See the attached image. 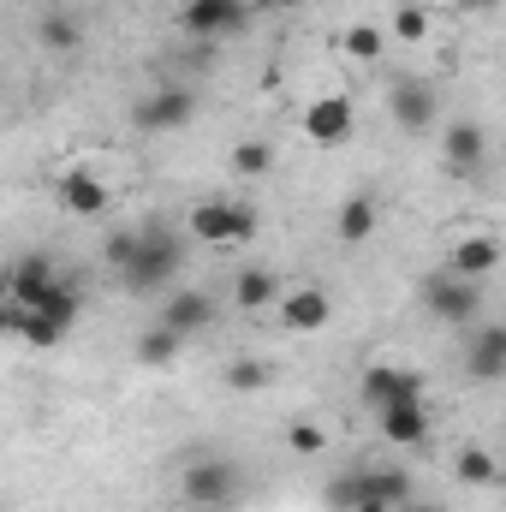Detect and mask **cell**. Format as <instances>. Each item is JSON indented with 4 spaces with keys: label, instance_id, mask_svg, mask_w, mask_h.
<instances>
[{
    "label": "cell",
    "instance_id": "6da1fadb",
    "mask_svg": "<svg viewBox=\"0 0 506 512\" xmlns=\"http://www.w3.org/2000/svg\"><path fill=\"white\" fill-rule=\"evenodd\" d=\"M179 268H185V239L173 227L149 221V227H137V256H131V268L120 280H126L131 292H161V286H173Z\"/></svg>",
    "mask_w": 506,
    "mask_h": 512
},
{
    "label": "cell",
    "instance_id": "7a4b0ae2",
    "mask_svg": "<svg viewBox=\"0 0 506 512\" xmlns=\"http://www.w3.org/2000/svg\"><path fill=\"white\" fill-rule=\"evenodd\" d=\"M191 239L209 245V251H227V245H251L256 239V209L251 203H227V197H209V203H191Z\"/></svg>",
    "mask_w": 506,
    "mask_h": 512
},
{
    "label": "cell",
    "instance_id": "3957f363",
    "mask_svg": "<svg viewBox=\"0 0 506 512\" xmlns=\"http://www.w3.org/2000/svg\"><path fill=\"white\" fill-rule=\"evenodd\" d=\"M423 310L447 328H477V310H483V280H465L453 268H435L423 280Z\"/></svg>",
    "mask_w": 506,
    "mask_h": 512
},
{
    "label": "cell",
    "instance_id": "277c9868",
    "mask_svg": "<svg viewBox=\"0 0 506 512\" xmlns=\"http://www.w3.org/2000/svg\"><path fill=\"white\" fill-rule=\"evenodd\" d=\"M179 489H185L191 507H227V501H239L245 471H239L233 459H215V453H209V459H191V465H185Z\"/></svg>",
    "mask_w": 506,
    "mask_h": 512
},
{
    "label": "cell",
    "instance_id": "5b68a950",
    "mask_svg": "<svg viewBox=\"0 0 506 512\" xmlns=\"http://www.w3.org/2000/svg\"><path fill=\"white\" fill-rule=\"evenodd\" d=\"M387 114H393V126L405 131V137H423L441 120V96H435L429 78H393L387 84Z\"/></svg>",
    "mask_w": 506,
    "mask_h": 512
},
{
    "label": "cell",
    "instance_id": "8992f818",
    "mask_svg": "<svg viewBox=\"0 0 506 512\" xmlns=\"http://www.w3.org/2000/svg\"><path fill=\"white\" fill-rule=\"evenodd\" d=\"M245 24H251L245 0H185V12H179V30L191 42H221V36H239Z\"/></svg>",
    "mask_w": 506,
    "mask_h": 512
},
{
    "label": "cell",
    "instance_id": "52a82bcc",
    "mask_svg": "<svg viewBox=\"0 0 506 512\" xmlns=\"http://www.w3.org/2000/svg\"><path fill=\"white\" fill-rule=\"evenodd\" d=\"M358 399L370 411H393V405H423V376L405 364H370L358 376Z\"/></svg>",
    "mask_w": 506,
    "mask_h": 512
},
{
    "label": "cell",
    "instance_id": "ba28073f",
    "mask_svg": "<svg viewBox=\"0 0 506 512\" xmlns=\"http://www.w3.org/2000/svg\"><path fill=\"white\" fill-rule=\"evenodd\" d=\"M483 161H489V131L477 126V120H453V126L441 131V167H447V179H477Z\"/></svg>",
    "mask_w": 506,
    "mask_h": 512
},
{
    "label": "cell",
    "instance_id": "9c48e42d",
    "mask_svg": "<svg viewBox=\"0 0 506 512\" xmlns=\"http://www.w3.org/2000/svg\"><path fill=\"white\" fill-rule=\"evenodd\" d=\"M131 120H137V131H179L197 120V96L185 84H161L131 108Z\"/></svg>",
    "mask_w": 506,
    "mask_h": 512
},
{
    "label": "cell",
    "instance_id": "30bf717a",
    "mask_svg": "<svg viewBox=\"0 0 506 512\" xmlns=\"http://www.w3.org/2000/svg\"><path fill=\"white\" fill-rule=\"evenodd\" d=\"M54 203H60L66 215H78V221H96V215L114 209V191H108L90 167H72V173L54 179Z\"/></svg>",
    "mask_w": 506,
    "mask_h": 512
},
{
    "label": "cell",
    "instance_id": "8fae6325",
    "mask_svg": "<svg viewBox=\"0 0 506 512\" xmlns=\"http://www.w3.org/2000/svg\"><path fill=\"white\" fill-rule=\"evenodd\" d=\"M334 322V298L322 286H292L280 292V328L286 334H322Z\"/></svg>",
    "mask_w": 506,
    "mask_h": 512
},
{
    "label": "cell",
    "instance_id": "7c38bea8",
    "mask_svg": "<svg viewBox=\"0 0 506 512\" xmlns=\"http://www.w3.org/2000/svg\"><path fill=\"white\" fill-rule=\"evenodd\" d=\"M352 126H358V114H352V102H346V96H316V102L304 108V137H310V143H322V149L346 143Z\"/></svg>",
    "mask_w": 506,
    "mask_h": 512
},
{
    "label": "cell",
    "instance_id": "4fadbf2b",
    "mask_svg": "<svg viewBox=\"0 0 506 512\" xmlns=\"http://www.w3.org/2000/svg\"><path fill=\"white\" fill-rule=\"evenodd\" d=\"M465 376L471 382H501L506 376V322H477L465 346Z\"/></svg>",
    "mask_w": 506,
    "mask_h": 512
},
{
    "label": "cell",
    "instance_id": "5bb4252c",
    "mask_svg": "<svg viewBox=\"0 0 506 512\" xmlns=\"http://www.w3.org/2000/svg\"><path fill=\"white\" fill-rule=\"evenodd\" d=\"M54 280H60V262H54L48 251H30V256L12 262V274H6V298H12V304H36Z\"/></svg>",
    "mask_w": 506,
    "mask_h": 512
},
{
    "label": "cell",
    "instance_id": "9a60e30c",
    "mask_svg": "<svg viewBox=\"0 0 506 512\" xmlns=\"http://www.w3.org/2000/svg\"><path fill=\"white\" fill-rule=\"evenodd\" d=\"M376 233H381V203L370 191H352V197L334 209V239H340V245H370Z\"/></svg>",
    "mask_w": 506,
    "mask_h": 512
},
{
    "label": "cell",
    "instance_id": "2e32d148",
    "mask_svg": "<svg viewBox=\"0 0 506 512\" xmlns=\"http://www.w3.org/2000/svg\"><path fill=\"white\" fill-rule=\"evenodd\" d=\"M155 322H167L173 334H185V340H191V334H203V328L215 322V298H209V292H197V286H191V292H173V298L161 304V316H155Z\"/></svg>",
    "mask_w": 506,
    "mask_h": 512
},
{
    "label": "cell",
    "instance_id": "e0dca14e",
    "mask_svg": "<svg viewBox=\"0 0 506 512\" xmlns=\"http://www.w3.org/2000/svg\"><path fill=\"white\" fill-rule=\"evenodd\" d=\"M376 429L387 447H423L429 441V405H393L376 411Z\"/></svg>",
    "mask_w": 506,
    "mask_h": 512
},
{
    "label": "cell",
    "instance_id": "ac0fdd59",
    "mask_svg": "<svg viewBox=\"0 0 506 512\" xmlns=\"http://www.w3.org/2000/svg\"><path fill=\"white\" fill-rule=\"evenodd\" d=\"M447 268H453V274H465V280H489V274L501 268V239H489V233L459 239L453 256H447Z\"/></svg>",
    "mask_w": 506,
    "mask_h": 512
},
{
    "label": "cell",
    "instance_id": "d6986e66",
    "mask_svg": "<svg viewBox=\"0 0 506 512\" xmlns=\"http://www.w3.org/2000/svg\"><path fill=\"white\" fill-rule=\"evenodd\" d=\"M30 310H36V316H48V322H60V328H72V322L84 316V286L60 274V280H54V286H48V292L30 304Z\"/></svg>",
    "mask_w": 506,
    "mask_h": 512
},
{
    "label": "cell",
    "instance_id": "ffe728a7",
    "mask_svg": "<svg viewBox=\"0 0 506 512\" xmlns=\"http://www.w3.org/2000/svg\"><path fill=\"white\" fill-rule=\"evenodd\" d=\"M381 48H387V30H381L376 18H358V24L340 30V54L352 66H381Z\"/></svg>",
    "mask_w": 506,
    "mask_h": 512
},
{
    "label": "cell",
    "instance_id": "44dd1931",
    "mask_svg": "<svg viewBox=\"0 0 506 512\" xmlns=\"http://www.w3.org/2000/svg\"><path fill=\"white\" fill-rule=\"evenodd\" d=\"M233 304L239 310H268V304H280V280L268 274V268H239L233 274Z\"/></svg>",
    "mask_w": 506,
    "mask_h": 512
},
{
    "label": "cell",
    "instance_id": "7402d4cb",
    "mask_svg": "<svg viewBox=\"0 0 506 512\" xmlns=\"http://www.w3.org/2000/svg\"><path fill=\"white\" fill-rule=\"evenodd\" d=\"M131 352H137V364H149V370H167V364L185 352V334H173L167 322H155V328H143V334H137V346H131Z\"/></svg>",
    "mask_w": 506,
    "mask_h": 512
},
{
    "label": "cell",
    "instance_id": "603a6c76",
    "mask_svg": "<svg viewBox=\"0 0 506 512\" xmlns=\"http://www.w3.org/2000/svg\"><path fill=\"white\" fill-rule=\"evenodd\" d=\"M364 495H370V471H346V477H328L322 507L328 512H358L364 507Z\"/></svg>",
    "mask_w": 506,
    "mask_h": 512
},
{
    "label": "cell",
    "instance_id": "cb8c5ba5",
    "mask_svg": "<svg viewBox=\"0 0 506 512\" xmlns=\"http://www.w3.org/2000/svg\"><path fill=\"white\" fill-rule=\"evenodd\" d=\"M370 495H381L387 507H411V501H417L411 471H399V465H376V471H370Z\"/></svg>",
    "mask_w": 506,
    "mask_h": 512
},
{
    "label": "cell",
    "instance_id": "d4e9b609",
    "mask_svg": "<svg viewBox=\"0 0 506 512\" xmlns=\"http://www.w3.org/2000/svg\"><path fill=\"white\" fill-rule=\"evenodd\" d=\"M36 42H42L48 54H72V48L84 42V30H78V18H66V12H48V18L36 24Z\"/></svg>",
    "mask_w": 506,
    "mask_h": 512
},
{
    "label": "cell",
    "instance_id": "484cf974",
    "mask_svg": "<svg viewBox=\"0 0 506 512\" xmlns=\"http://www.w3.org/2000/svg\"><path fill=\"white\" fill-rule=\"evenodd\" d=\"M233 173H239V179H262V173H274V149H268L262 137L233 143Z\"/></svg>",
    "mask_w": 506,
    "mask_h": 512
},
{
    "label": "cell",
    "instance_id": "4316f807",
    "mask_svg": "<svg viewBox=\"0 0 506 512\" xmlns=\"http://www.w3.org/2000/svg\"><path fill=\"white\" fill-rule=\"evenodd\" d=\"M453 477H459V483H471V489L495 483V459H489V447H459V459H453Z\"/></svg>",
    "mask_w": 506,
    "mask_h": 512
},
{
    "label": "cell",
    "instance_id": "83f0119b",
    "mask_svg": "<svg viewBox=\"0 0 506 512\" xmlns=\"http://www.w3.org/2000/svg\"><path fill=\"white\" fill-rule=\"evenodd\" d=\"M268 382H274V364H262V358H239V364H227V387H233V393H262Z\"/></svg>",
    "mask_w": 506,
    "mask_h": 512
},
{
    "label": "cell",
    "instance_id": "f1b7e54d",
    "mask_svg": "<svg viewBox=\"0 0 506 512\" xmlns=\"http://www.w3.org/2000/svg\"><path fill=\"white\" fill-rule=\"evenodd\" d=\"M387 36H399V42H411V48L429 42V12H423V6H399V12L387 18Z\"/></svg>",
    "mask_w": 506,
    "mask_h": 512
},
{
    "label": "cell",
    "instance_id": "f546056e",
    "mask_svg": "<svg viewBox=\"0 0 506 512\" xmlns=\"http://www.w3.org/2000/svg\"><path fill=\"white\" fill-rule=\"evenodd\" d=\"M286 447H292L298 459H316V453L328 447V435H322V423H286Z\"/></svg>",
    "mask_w": 506,
    "mask_h": 512
},
{
    "label": "cell",
    "instance_id": "4dcf8cb0",
    "mask_svg": "<svg viewBox=\"0 0 506 512\" xmlns=\"http://www.w3.org/2000/svg\"><path fill=\"white\" fill-rule=\"evenodd\" d=\"M131 256H137V227H120V233H108V245H102V262H108L114 274H126Z\"/></svg>",
    "mask_w": 506,
    "mask_h": 512
},
{
    "label": "cell",
    "instance_id": "1f68e13d",
    "mask_svg": "<svg viewBox=\"0 0 506 512\" xmlns=\"http://www.w3.org/2000/svg\"><path fill=\"white\" fill-rule=\"evenodd\" d=\"M358 512H399V507H387L381 495H364V507H358Z\"/></svg>",
    "mask_w": 506,
    "mask_h": 512
},
{
    "label": "cell",
    "instance_id": "d6a6232c",
    "mask_svg": "<svg viewBox=\"0 0 506 512\" xmlns=\"http://www.w3.org/2000/svg\"><path fill=\"white\" fill-rule=\"evenodd\" d=\"M465 6H471V12H489V6H501V0H465Z\"/></svg>",
    "mask_w": 506,
    "mask_h": 512
},
{
    "label": "cell",
    "instance_id": "836d02e7",
    "mask_svg": "<svg viewBox=\"0 0 506 512\" xmlns=\"http://www.w3.org/2000/svg\"><path fill=\"white\" fill-rule=\"evenodd\" d=\"M399 512H441V507H423V501H411V507H399Z\"/></svg>",
    "mask_w": 506,
    "mask_h": 512
}]
</instances>
